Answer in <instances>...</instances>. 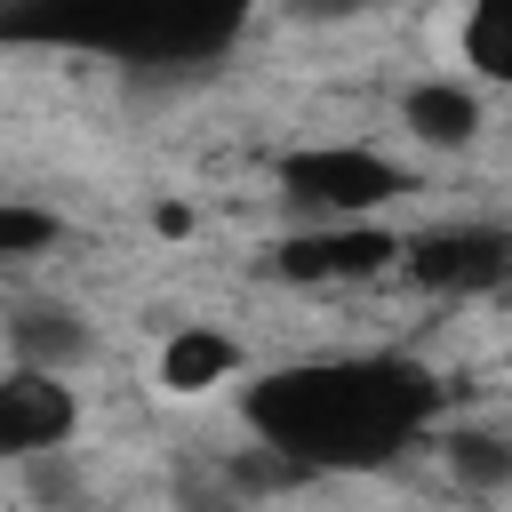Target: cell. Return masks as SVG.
Segmentation results:
<instances>
[{"label": "cell", "mask_w": 512, "mask_h": 512, "mask_svg": "<svg viewBox=\"0 0 512 512\" xmlns=\"http://www.w3.org/2000/svg\"><path fill=\"white\" fill-rule=\"evenodd\" d=\"M256 432L288 464H368L432 416V376L408 360H328L256 384Z\"/></svg>", "instance_id": "1"}, {"label": "cell", "mask_w": 512, "mask_h": 512, "mask_svg": "<svg viewBox=\"0 0 512 512\" xmlns=\"http://www.w3.org/2000/svg\"><path fill=\"white\" fill-rule=\"evenodd\" d=\"M272 184L296 208V224H376L400 192H416V176L376 144H296L280 152Z\"/></svg>", "instance_id": "2"}, {"label": "cell", "mask_w": 512, "mask_h": 512, "mask_svg": "<svg viewBox=\"0 0 512 512\" xmlns=\"http://www.w3.org/2000/svg\"><path fill=\"white\" fill-rule=\"evenodd\" d=\"M400 264H408V280L432 288V296H480V288H504V280H512V232H504V224H480V216L432 224V232H416V240L400 248Z\"/></svg>", "instance_id": "3"}, {"label": "cell", "mask_w": 512, "mask_h": 512, "mask_svg": "<svg viewBox=\"0 0 512 512\" xmlns=\"http://www.w3.org/2000/svg\"><path fill=\"white\" fill-rule=\"evenodd\" d=\"M400 232L384 224H296L272 248V272L296 288H344V280H376L384 264H400Z\"/></svg>", "instance_id": "4"}, {"label": "cell", "mask_w": 512, "mask_h": 512, "mask_svg": "<svg viewBox=\"0 0 512 512\" xmlns=\"http://www.w3.org/2000/svg\"><path fill=\"white\" fill-rule=\"evenodd\" d=\"M80 424V400L64 376H40V368H8L0 376V456L16 464H40V456H64Z\"/></svg>", "instance_id": "5"}, {"label": "cell", "mask_w": 512, "mask_h": 512, "mask_svg": "<svg viewBox=\"0 0 512 512\" xmlns=\"http://www.w3.org/2000/svg\"><path fill=\"white\" fill-rule=\"evenodd\" d=\"M8 344H16V368H40V376H80L96 360V320L72 304V296H32L8 312Z\"/></svg>", "instance_id": "6"}, {"label": "cell", "mask_w": 512, "mask_h": 512, "mask_svg": "<svg viewBox=\"0 0 512 512\" xmlns=\"http://www.w3.org/2000/svg\"><path fill=\"white\" fill-rule=\"evenodd\" d=\"M400 128H408L416 144H432V152H464V144H480L488 104H480V88H472V80L424 72V80H408V88H400Z\"/></svg>", "instance_id": "7"}, {"label": "cell", "mask_w": 512, "mask_h": 512, "mask_svg": "<svg viewBox=\"0 0 512 512\" xmlns=\"http://www.w3.org/2000/svg\"><path fill=\"white\" fill-rule=\"evenodd\" d=\"M232 376H240V336H224L208 320H192V328H176L160 344V392H176V400H200V392H216Z\"/></svg>", "instance_id": "8"}, {"label": "cell", "mask_w": 512, "mask_h": 512, "mask_svg": "<svg viewBox=\"0 0 512 512\" xmlns=\"http://www.w3.org/2000/svg\"><path fill=\"white\" fill-rule=\"evenodd\" d=\"M440 464H448L456 488L504 496L512 488V424H448L440 432Z\"/></svg>", "instance_id": "9"}, {"label": "cell", "mask_w": 512, "mask_h": 512, "mask_svg": "<svg viewBox=\"0 0 512 512\" xmlns=\"http://www.w3.org/2000/svg\"><path fill=\"white\" fill-rule=\"evenodd\" d=\"M456 56L488 80V88H512V0H472L456 16Z\"/></svg>", "instance_id": "10"}, {"label": "cell", "mask_w": 512, "mask_h": 512, "mask_svg": "<svg viewBox=\"0 0 512 512\" xmlns=\"http://www.w3.org/2000/svg\"><path fill=\"white\" fill-rule=\"evenodd\" d=\"M56 232H64V216H48V208H32V200H0V264L56 248Z\"/></svg>", "instance_id": "11"}, {"label": "cell", "mask_w": 512, "mask_h": 512, "mask_svg": "<svg viewBox=\"0 0 512 512\" xmlns=\"http://www.w3.org/2000/svg\"><path fill=\"white\" fill-rule=\"evenodd\" d=\"M176 504H184V512H248V504L224 488V472H216V480H200V488L184 480V488H176Z\"/></svg>", "instance_id": "12"}]
</instances>
